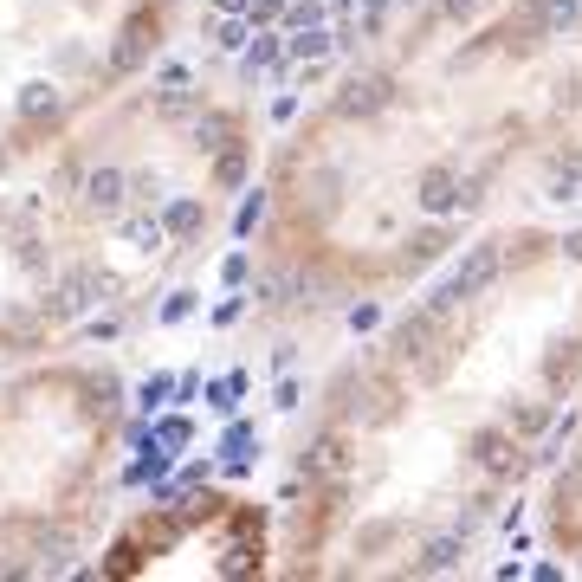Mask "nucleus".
Listing matches in <instances>:
<instances>
[{"mask_svg":"<svg viewBox=\"0 0 582 582\" xmlns=\"http://www.w3.org/2000/svg\"><path fill=\"white\" fill-rule=\"evenodd\" d=\"M550 524H557V544L582 557V440L570 453V466L557 473V492H550Z\"/></svg>","mask_w":582,"mask_h":582,"instance_id":"obj_2","label":"nucleus"},{"mask_svg":"<svg viewBox=\"0 0 582 582\" xmlns=\"http://www.w3.org/2000/svg\"><path fill=\"white\" fill-rule=\"evenodd\" d=\"M582 376V253L505 246L337 395L311 447V557L414 563L524 473Z\"/></svg>","mask_w":582,"mask_h":582,"instance_id":"obj_1","label":"nucleus"}]
</instances>
